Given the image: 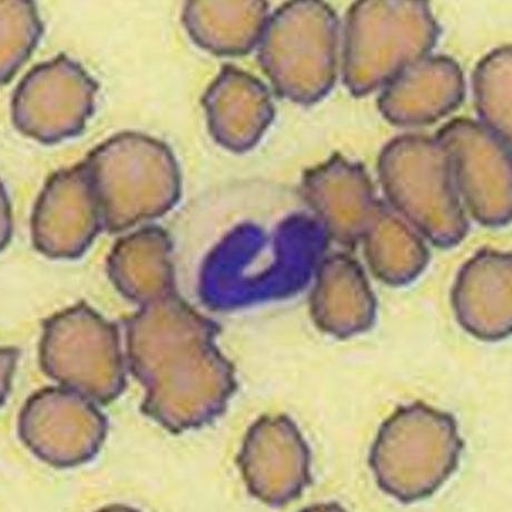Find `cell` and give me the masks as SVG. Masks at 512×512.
I'll list each match as a JSON object with an SVG mask.
<instances>
[{
	"instance_id": "cell-4",
	"label": "cell",
	"mask_w": 512,
	"mask_h": 512,
	"mask_svg": "<svg viewBox=\"0 0 512 512\" xmlns=\"http://www.w3.org/2000/svg\"><path fill=\"white\" fill-rule=\"evenodd\" d=\"M377 171L389 206L441 249L465 240L469 223L445 151L420 134L395 137L383 146Z\"/></svg>"
},
{
	"instance_id": "cell-6",
	"label": "cell",
	"mask_w": 512,
	"mask_h": 512,
	"mask_svg": "<svg viewBox=\"0 0 512 512\" xmlns=\"http://www.w3.org/2000/svg\"><path fill=\"white\" fill-rule=\"evenodd\" d=\"M435 139L446 152L452 176L474 219L504 228L512 216L511 144L470 118L443 125Z\"/></svg>"
},
{
	"instance_id": "cell-9",
	"label": "cell",
	"mask_w": 512,
	"mask_h": 512,
	"mask_svg": "<svg viewBox=\"0 0 512 512\" xmlns=\"http://www.w3.org/2000/svg\"><path fill=\"white\" fill-rule=\"evenodd\" d=\"M102 229L101 204L85 162L49 177L32 216L37 251L53 259L80 258Z\"/></svg>"
},
{
	"instance_id": "cell-14",
	"label": "cell",
	"mask_w": 512,
	"mask_h": 512,
	"mask_svg": "<svg viewBox=\"0 0 512 512\" xmlns=\"http://www.w3.org/2000/svg\"><path fill=\"white\" fill-rule=\"evenodd\" d=\"M374 299L360 264L344 253L324 259L315 285L311 312L318 327L347 338L371 326Z\"/></svg>"
},
{
	"instance_id": "cell-15",
	"label": "cell",
	"mask_w": 512,
	"mask_h": 512,
	"mask_svg": "<svg viewBox=\"0 0 512 512\" xmlns=\"http://www.w3.org/2000/svg\"><path fill=\"white\" fill-rule=\"evenodd\" d=\"M270 7L263 0L205 2L184 5L182 22L192 41L218 56L238 57L258 48Z\"/></svg>"
},
{
	"instance_id": "cell-8",
	"label": "cell",
	"mask_w": 512,
	"mask_h": 512,
	"mask_svg": "<svg viewBox=\"0 0 512 512\" xmlns=\"http://www.w3.org/2000/svg\"><path fill=\"white\" fill-rule=\"evenodd\" d=\"M42 363L52 377L87 388H116L123 380L116 330L85 305L46 323Z\"/></svg>"
},
{
	"instance_id": "cell-10",
	"label": "cell",
	"mask_w": 512,
	"mask_h": 512,
	"mask_svg": "<svg viewBox=\"0 0 512 512\" xmlns=\"http://www.w3.org/2000/svg\"><path fill=\"white\" fill-rule=\"evenodd\" d=\"M300 190L327 238L343 246L362 241L381 203L366 167L339 153L305 171Z\"/></svg>"
},
{
	"instance_id": "cell-18",
	"label": "cell",
	"mask_w": 512,
	"mask_h": 512,
	"mask_svg": "<svg viewBox=\"0 0 512 512\" xmlns=\"http://www.w3.org/2000/svg\"><path fill=\"white\" fill-rule=\"evenodd\" d=\"M472 87L480 123L508 144L512 141V48L494 49L478 63Z\"/></svg>"
},
{
	"instance_id": "cell-5",
	"label": "cell",
	"mask_w": 512,
	"mask_h": 512,
	"mask_svg": "<svg viewBox=\"0 0 512 512\" xmlns=\"http://www.w3.org/2000/svg\"><path fill=\"white\" fill-rule=\"evenodd\" d=\"M339 44L334 9L319 0H295L270 15L258 46L259 64L280 97L313 105L337 82Z\"/></svg>"
},
{
	"instance_id": "cell-19",
	"label": "cell",
	"mask_w": 512,
	"mask_h": 512,
	"mask_svg": "<svg viewBox=\"0 0 512 512\" xmlns=\"http://www.w3.org/2000/svg\"><path fill=\"white\" fill-rule=\"evenodd\" d=\"M2 6V82L8 83L32 55L43 33L32 2H5Z\"/></svg>"
},
{
	"instance_id": "cell-1",
	"label": "cell",
	"mask_w": 512,
	"mask_h": 512,
	"mask_svg": "<svg viewBox=\"0 0 512 512\" xmlns=\"http://www.w3.org/2000/svg\"><path fill=\"white\" fill-rule=\"evenodd\" d=\"M127 330L131 366L152 391L203 390L223 396L232 389L231 363L214 343L218 327L175 293L144 304Z\"/></svg>"
},
{
	"instance_id": "cell-7",
	"label": "cell",
	"mask_w": 512,
	"mask_h": 512,
	"mask_svg": "<svg viewBox=\"0 0 512 512\" xmlns=\"http://www.w3.org/2000/svg\"><path fill=\"white\" fill-rule=\"evenodd\" d=\"M97 84L62 54L32 68L17 86L12 117L19 132L44 144L81 134L93 115Z\"/></svg>"
},
{
	"instance_id": "cell-17",
	"label": "cell",
	"mask_w": 512,
	"mask_h": 512,
	"mask_svg": "<svg viewBox=\"0 0 512 512\" xmlns=\"http://www.w3.org/2000/svg\"><path fill=\"white\" fill-rule=\"evenodd\" d=\"M362 242L372 272L389 284L415 279L429 259L419 233L383 202Z\"/></svg>"
},
{
	"instance_id": "cell-16",
	"label": "cell",
	"mask_w": 512,
	"mask_h": 512,
	"mask_svg": "<svg viewBox=\"0 0 512 512\" xmlns=\"http://www.w3.org/2000/svg\"><path fill=\"white\" fill-rule=\"evenodd\" d=\"M171 236L159 226H147L118 241L108 258L116 287L144 304L174 293Z\"/></svg>"
},
{
	"instance_id": "cell-2",
	"label": "cell",
	"mask_w": 512,
	"mask_h": 512,
	"mask_svg": "<svg viewBox=\"0 0 512 512\" xmlns=\"http://www.w3.org/2000/svg\"><path fill=\"white\" fill-rule=\"evenodd\" d=\"M104 229L118 233L161 218L179 203L182 174L170 147L137 132L116 134L88 154Z\"/></svg>"
},
{
	"instance_id": "cell-11",
	"label": "cell",
	"mask_w": 512,
	"mask_h": 512,
	"mask_svg": "<svg viewBox=\"0 0 512 512\" xmlns=\"http://www.w3.org/2000/svg\"><path fill=\"white\" fill-rule=\"evenodd\" d=\"M465 96V75L458 62L446 55H428L382 88L378 108L392 125L418 127L454 113Z\"/></svg>"
},
{
	"instance_id": "cell-13",
	"label": "cell",
	"mask_w": 512,
	"mask_h": 512,
	"mask_svg": "<svg viewBox=\"0 0 512 512\" xmlns=\"http://www.w3.org/2000/svg\"><path fill=\"white\" fill-rule=\"evenodd\" d=\"M511 255L479 251L465 264L454 291L458 318L479 338L506 337L511 329Z\"/></svg>"
},
{
	"instance_id": "cell-3",
	"label": "cell",
	"mask_w": 512,
	"mask_h": 512,
	"mask_svg": "<svg viewBox=\"0 0 512 512\" xmlns=\"http://www.w3.org/2000/svg\"><path fill=\"white\" fill-rule=\"evenodd\" d=\"M440 26L427 2L361 0L348 11L342 80L354 97L388 85L419 59L430 55Z\"/></svg>"
},
{
	"instance_id": "cell-12",
	"label": "cell",
	"mask_w": 512,
	"mask_h": 512,
	"mask_svg": "<svg viewBox=\"0 0 512 512\" xmlns=\"http://www.w3.org/2000/svg\"><path fill=\"white\" fill-rule=\"evenodd\" d=\"M202 104L214 142L236 154L254 149L275 115L267 85L232 65L223 66L204 93Z\"/></svg>"
}]
</instances>
